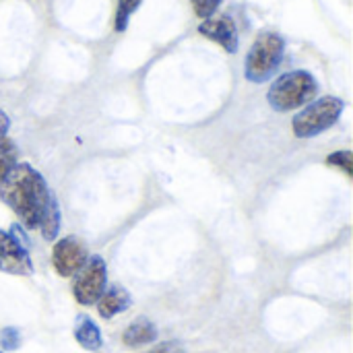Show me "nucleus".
<instances>
[{
	"label": "nucleus",
	"mask_w": 353,
	"mask_h": 353,
	"mask_svg": "<svg viewBox=\"0 0 353 353\" xmlns=\"http://www.w3.org/2000/svg\"><path fill=\"white\" fill-rule=\"evenodd\" d=\"M0 199L25 228L39 230L43 238H54L60 232V205L33 165L14 163L0 180Z\"/></svg>",
	"instance_id": "1"
},
{
	"label": "nucleus",
	"mask_w": 353,
	"mask_h": 353,
	"mask_svg": "<svg viewBox=\"0 0 353 353\" xmlns=\"http://www.w3.org/2000/svg\"><path fill=\"white\" fill-rule=\"evenodd\" d=\"M319 93V83L308 70L281 74L267 91V101L275 112H292L308 105Z\"/></svg>",
	"instance_id": "2"
},
{
	"label": "nucleus",
	"mask_w": 353,
	"mask_h": 353,
	"mask_svg": "<svg viewBox=\"0 0 353 353\" xmlns=\"http://www.w3.org/2000/svg\"><path fill=\"white\" fill-rule=\"evenodd\" d=\"M285 41L279 33L265 31L250 46L244 62V74L250 83H267L283 62Z\"/></svg>",
	"instance_id": "3"
},
{
	"label": "nucleus",
	"mask_w": 353,
	"mask_h": 353,
	"mask_svg": "<svg viewBox=\"0 0 353 353\" xmlns=\"http://www.w3.org/2000/svg\"><path fill=\"white\" fill-rule=\"evenodd\" d=\"M345 110V101L335 95H327L310 101L292 120V130L298 139H312L321 132L333 128Z\"/></svg>",
	"instance_id": "4"
},
{
	"label": "nucleus",
	"mask_w": 353,
	"mask_h": 353,
	"mask_svg": "<svg viewBox=\"0 0 353 353\" xmlns=\"http://www.w3.org/2000/svg\"><path fill=\"white\" fill-rule=\"evenodd\" d=\"M108 285V267L101 256H89L83 269L74 275L72 294L81 306H93Z\"/></svg>",
	"instance_id": "5"
},
{
	"label": "nucleus",
	"mask_w": 353,
	"mask_h": 353,
	"mask_svg": "<svg viewBox=\"0 0 353 353\" xmlns=\"http://www.w3.org/2000/svg\"><path fill=\"white\" fill-rule=\"evenodd\" d=\"M0 271L17 277L33 275V261L27 248L4 230H0Z\"/></svg>",
	"instance_id": "6"
},
{
	"label": "nucleus",
	"mask_w": 353,
	"mask_h": 353,
	"mask_svg": "<svg viewBox=\"0 0 353 353\" xmlns=\"http://www.w3.org/2000/svg\"><path fill=\"white\" fill-rule=\"evenodd\" d=\"M87 259H89V254H87L83 242L72 236L58 240L52 250V265L60 277H74L83 269Z\"/></svg>",
	"instance_id": "7"
},
{
	"label": "nucleus",
	"mask_w": 353,
	"mask_h": 353,
	"mask_svg": "<svg viewBox=\"0 0 353 353\" xmlns=\"http://www.w3.org/2000/svg\"><path fill=\"white\" fill-rule=\"evenodd\" d=\"M199 33L209 37L211 41L219 43L228 54H236L238 48H240V37H238L236 23L228 14H217V17L205 19L199 25Z\"/></svg>",
	"instance_id": "8"
},
{
	"label": "nucleus",
	"mask_w": 353,
	"mask_h": 353,
	"mask_svg": "<svg viewBox=\"0 0 353 353\" xmlns=\"http://www.w3.org/2000/svg\"><path fill=\"white\" fill-rule=\"evenodd\" d=\"M130 304H132L130 294H128L124 288L114 285V288L105 290V292L101 294V298L97 300V312H99V316H101V319L110 321V319H114L116 314H120V312L128 310V308H130Z\"/></svg>",
	"instance_id": "9"
},
{
	"label": "nucleus",
	"mask_w": 353,
	"mask_h": 353,
	"mask_svg": "<svg viewBox=\"0 0 353 353\" xmlns=\"http://www.w3.org/2000/svg\"><path fill=\"white\" fill-rule=\"evenodd\" d=\"M155 339H157V327L145 316L132 321L126 327V331L122 333V343L126 347H132V350L143 347V345H151V343H155Z\"/></svg>",
	"instance_id": "10"
},
{
	"label": "nucleus",
	"mask_w": 353,
	"mask_h": 353,
	"mask_svg": "<svg viewBox=\"0 0 353 353\" xmlns=\"http://www.w3.org/2000/svg\"><path fill=\"white\" fill-rule=\"evenodd\" d=\"M74 341L87 352H99L103 345L99 327L87 314H79L74 321Z\"/></svg>",
	"instance_id": "11"
},
{
	"label": "nucleus",
	"mask_w": 353,
	"mask_h": 353,
	"mask_svg": "<svg viewBox=\"0 0 353 353\" xmlns=\"http://www.w3.org/2000/svg\"><path fill=\"white\" fill-rule=\"evenodd\" d=\"M17 163V147L8 137H0V180Z\"/></svg>",
	"instance_id": "12"
},
{
	"label": "nucleus",
	"mask_w": 353,
	"mask_h": 353,
	"mask_svg": "<svg viewBox=\"0 0 353 353\" xmlns=\"http://www.w3.org/2000/svg\"><path fill=\"white\" fill-rule=\"evenodd\" d=\"M143 0H118V8H116V31H126L130 17L134 14V10L141 6Z\"/></svg>",
	"instance_id": "13"
},
{
	"label": "nucleus",
	"mask_w": 353,
	"mask_h": 353,
	"mask_svg": "<svg viewBox=\"0 0 353 353\" xmlns=\"http://www.w3.org/2000/svg\"><path fill=\"white\" fill-rule=\"evenodd\" d=\"M327 163L333 165V168H339L343 170L347 176H353V153L350 149H343V151H335L327 157Z\"/></svg>",
	"instance_id": "14"
},
{
	"label": "nucleus",
	"mask_w": 353,
	"mask_h": 353,
	"mask_svg": "<svg viewBox=\"0 0 353 353\" xmlns=\"http://www.w3.org/2000/svg\"><path fill=\"white\" fill-rule=\"evenodd\" d=\"M21 345V333L17 327H4L0 329V347L4 352H14Z\"/></svg>",
	"instance_id": "15"
},
{
	"label": "nucleus",
	"mask_w": 353,
	"mask_h": 353,
	"mask_svg": "<svg viewBox=\"0 0 353 353\" xmlns=\"http://www.w3.org/2000/svg\"><path fill=\"white\" fill-rule=\"evenodd\" d=\"M190 4H192L196 17H201L205 21V19H209V17L215 14V10L219 8L221 0H190Z\"/></svg>",
	"instance_id": "16"
},
{
	"label": "nucleus",
	"mask_w": 353,
	"mask_h": 353,
	"mask_svg": "<svg viewBox=\"0 0 353 353\" xmlns=\"http://www.w3.org/2000/svg\"><path fill=\"white\" fill-rule=\"evenodd\" d=\"M145 353H180V345L178 343H161V345H155Z\"/></svg>",
	"instance_id": "17"
},
{
	"label": "nucleus",
	"mask_w": 353,
	"mask_h": 353,
	"mask_svg": "<svg viewBox=\"0 0 353 353\" xmlns=\"http://www.w3.org/2000/svg\"><path fill=\"white\" fill-rule=\"evenodd\" d=\"M8 128H10V120H8V116L0 110V137H6Z\"/></svg>",
	"instance_id": "18"
},
{
	"label": "nucleus",
	"mask_w": 353,
	"mask_h": 353,
	"mask_svg": "<svg viewBox=\"0 0 353 353\" xmlns=\"http://www.w3.org/2000/svg\"><path fill=\"white\" fill-rule=\"evenodd\" d=\"M0 353H2V352H0Z\"/></svg>",
	"instance_id": "19"
}]
</instances>
